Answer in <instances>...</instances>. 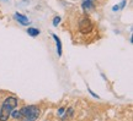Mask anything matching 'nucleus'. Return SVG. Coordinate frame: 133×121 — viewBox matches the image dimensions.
Listing matches in <instances>:
<instances>
[{
	"mask_svg": "<svg viewBox=\"0 0 133 121\" xmlns=\"http://www.w3.org/2000/svg\"><path fill=\"white\" fill-rule=\"evenodd\" d=\"M41 110L36 105H27L19 110V120L21 121H36L39 117Z\"/></svg>",
	"mask_w": 133,
	"mask_h": 121,
	"instance_id": "f03ea898",
	"label": "nucleus"
},
{
	"mask_svg": "<svg viewBox=\"0 0 133 121\" xmlns=\"http://www.w3.org/2000/svg\"><path fill=\"white\" fill-rule=\"evenodd\" d=\"M27 33H29L31 37H37L38 34L41 33V31L38 29V28H35V27H30L27 28Z\"/></svg>",
	"mask_w": 133,
	"mask_h": 121,
	"instance_id": "0eeeda50",
	"label": "nucleus"
},
{
	"mask_svg": "<svg viewBox=\"0 0 133 121\" xmlns=\"http://www.w3.org/2000/svg\"><path fill=\"white\" fill-rule=\"evenodd\" d=\"M81 6L85 11H89V10L94 9V0H81Z\"/></svg>",
	"mask_w": 133,
	"mask_h": 121,
	"instance_id": "423d86ee",
	"label": "nucleus"
},
{
	"mask_svg": "<svg viewBox=\"0 0 133 121\" xmlns=\"http://www.w3.org/2000/svg\"><path fill=\"white\" fill-rule=\"evenodd\" d=\"M17 98L16 97H8L5 99L1 108H0V121H8L9 117L11 116V112L15 110L17 107Z\"/></svg>",
	"mask_w": 133,
	"mask_h": 121,
	"instance_id": "f257e3e1",
	"label": "nucleus"
},
{
	"mask_svg": "<svg viewBox=\"0 0 133 121\" xmlns=\"http://www.w3.org/2000/svg\"><path fill=\"white\" fill-rule=\"evenodd\" d=\"M61 21H62V20H61V17H59V16H56V17L53 19V26H54V27H57L58 25L61 23Z\"/></svg>",
	"mask_w": 133,
	"mask_h": 121,
	"instance_id": "1a4fd4ad",
	"label": "nucleus"
},
{
	"mask_svg": "<svg viewBox=\"0 0 133 121\" xmlns=\"http://www.w3.org/2000/svg\"><path fill=\"white\" fill-rule=\"evenodd\" d=\"M92 29H94V25L91 22V20L89 19V16H83L79 21V31L80 33L83 34H89V33L92 32Z\"/></svg>",
	"mask_w": 133,
	"mask_h": 121,
	"instance_id": "7ed1b4c3",
	"label": "nucleus"
},
{
	"mask_svg": "<svg viewBox=\"0 0 133 121\" xmlns=\"http://www.w3.org/2000/svg\"><path fill=\"white\" fill-rule=\"evenodd\" d=\"M88 92H89V93H90V94H91V95H92V97H94V98H97V99H100V97H99V95H97V94H96V93H94V92H92V91H91V89L89 88V87H88Z\"/></svg>",
	"mask_w": 133,
	"mask_h": 121,
	"instance_id": "9d476101",
	"label": "nucleus"
},
{
	"mask_svg": "<svg viewBox=\"0 0 133 121\" xmlns=\"http://www.w3.org/2000/svg\"><path fill=\"white\" fill-rule=\"evenodd\" d=\"M73 111H74V110H73V108H69V109L66 110V112H65V114L63 115V120H65L66 117H70L71 115H73Z\"/></svg>",
	"mask_w": 133,
	"mask_h": 121,
	"instance_id": "6e6552de",
	"label": "nucleus"
},
{
	"mask_svg": "<svg viewBox=\"0 0 133 121\" xmlns=\"http://www.w3.org/2000/svg\"><path fill=\"white\" fill-rule=\"evenodd\" d=\"M63 112H64V108H61L58 110V115H63Z\"/></svg>",
	"mask_w": 133,
	"mask_h": 121,
	"instance_id": "f8f14e48",
	"label": "nucleus"
},
{
	"mask_svg": "<svg viewBox=\"0 0 133 121\" xmlns=\"http://www.w3.org/2000/svg\"><path fill=\"white\" fill-rule=\"evenodd\" d=\"M118 10H119V6H118V5H115L114 7H112V11H118Z\"/></svg>",
	"mask_w": 133,
	"mask_h": 121,
	"instance_id": "ddd939ff",
	"label": "nucleus"
},
{
	"mask_svg": "<svg viewBox=\"0 0 133 121\" xmlns=\"http://www.w3.org/2000/svg\"><path fill=\"white\" fill-rule=\"evenodd\" d=\"M126 4H127V0H122V1H121V4L118 5V6H119V10L123 9L124 6H126Z\"/></svg>",
	"mask_w": 133,
	"mask_h": 121,
	"instance_id": "9b49d317",
	"label": "nucleus"
},
{
	"mask_svg": "<svg viewBox=\"0 0 133 121\" xmlns=\"http://www.w3.org/2000/svg\"><path fill=\"white\" fill-rule=\"evenodd\" d=\"M14 19H15V21H17V22H19L20 25H22V26H29L30 25V20L27 19V16L20 14V12H15Z\"/></svg>",
	"mask_w": 133,
	"mask_h": 121,
	"instance_id": "20e7f679",
	"label": "nucleus"
},
{
	"mask_svg": "<svg viewBox=\"0 0 133 121\" xmlns=\"http://www.w3.org/2000/svg\"><path fill=\"white\" fill-rule=\"evenodd\" d=\"M53 39H54V42H56V45H57V54L58 56H62V42H61V39H59V37H58L56 33H53L52 34Z\"/></svg>",
	"mask_w": 133,
	"mask_h": 121,
	"instance_id": "39448f33",
	"label": "nucleus"
}]
</instances>
